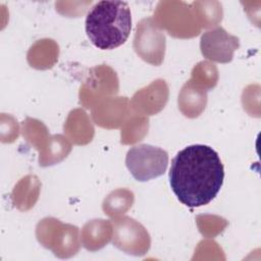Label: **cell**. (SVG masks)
Masks as SVG:
<instances>
[{
    "instance_id": "6da1fadb",
    "label": "cell",
    "mask_w": 261,
    "mask_h": 261,
    "mask_svg": "<svg viewBox=\"0 0 261 261\" xmlns=\"http://www.w3.org/2000/svg\"><path fill=\"white\" fill-rule=\"evenodd\" d=\"M169 185L177 200L194 208L209 204L219 193L224 167L218 153L210 146L191 145L171 160Z\"/></svg>"
},
{
    "instance_id": "7a4b0ae2",
    "label": "cell",
    "mask_w": 261,
    "mask_h": 261,
    "mask_svg": "<svg viewBox=\"0 0 261 261\" xmlns=\"http://www.w3.org/2000/svg\"><path fill=\"white\" fill-rule=\"evenodd\" d=\"M85 29L95 47L101 50L115 49L124 44L130 34V8L124 1H99L87 13Z\"/></svg>"
},
{
    "instance_id": "3957f363",
    "label": "cell",
    "mask_w": 261,
    "mask_h": 261,
    "mask_svg": "<svg viewBox=\"0 0 261 261\" xmlns=\"http://www.w3.org/2000/svg\"><path fill=\"white\" fill-rule=\"evenodd\" d=\"M125 165L138 181H147L162 175L168 165L165 150L148 144L132 147L125 156Z\"/></svg>"
},
{
    "instance_id": "277c9868",
    "label": "cell",
    "mask_w": 261,
    "mask_h": 261,
    "mask_svg": "<svg viewBox=\"0 0 261 261\" xmlns=\"http://www.w3.org/2000/svg\"><path fill=\"white\" fill-rule=\"evenodd\" d=\"M134 47L145 61L159 65L165 51V36L152 18L142 19L136 30Z\"/></svg>"
},
{
    "instance_id": "5b68a950",
    "label": "cell",
    "mask_w": 261,
    "mask_h": 261,
    "mask_svg": "<svg viewBox=\"0 0 261 261\" xmlns=\"http://www.w3.org/2000/svg\"><path fill=\"white\" fill-rule=\"evenodd\" d=\"M239 46V38L230 35L222 27H216L215 29L206 31L200 39L202 55L206 59L218 63L230 62Z\"/></svg>"
}]
</instances>
